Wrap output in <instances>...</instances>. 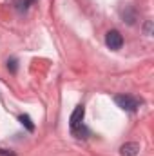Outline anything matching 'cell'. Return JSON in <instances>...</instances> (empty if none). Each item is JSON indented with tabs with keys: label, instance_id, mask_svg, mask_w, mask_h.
<instances>
[{
	"label": "cell",
	"instance_id": "obj_1",
	"mask_svg": "<svg viewBox=\"0 0 154 156\" xmlns=\"http://www.w3.org/2000/svg\"><path fill=\"white\" fill-rule=\"evenodd\" d=\"M114 100H116V104H118L123 111H131V113H134V111L140 107L138 100L132 98V96H129V94H118Z\"/></svg>",
	"mask_w": 154,
	"mask_h": 156
},
{
	"label": "cell",
	"instance_id": "obj_2",
	"mask_svg": "<svg viewBox=\"0 0 154 156\" xmlns=\"http://www.w3.org/2000/svg\"><path fill=\"white\" fill-rule=\"evenodd\" d=\"M105 44H107L111 49L118 51V49L123 45V37H121L118 31H109V33L105 35Z\"/></svg>",
	"mask_w": 154,
	"mask_h": 156
},
{
	"label": "cell",
	"instance_id": "obj_3",
	"mask_svg": "<svg viewBox=\"0 0 154 156\" xmlns=\"http://www.w3.org/2000/svg\"><path fill=\"white\" fill-rule=\"evenodd\" d=\"M83 115H85V107H83V105H76V109L73 111L71 120H69V125H71V129H76V127H80V125H82Z\"/></svg>",
	"mask_w": 154,
	"mask_h": 156
},
{
	"label": "cell",
	"instance_id": "obj_4",
	"mask_svg": "<svg viewBox=\"0 0 154 156\" xmlns=\"http://www.w3.org/2000/svg\"><path fill=\"white\" fill-rule=\"evenodd\" d=\"M138 151H140V145H138L136 142H129V144L121 145L120 154H121V156H136V154H138Z\"/></svg>",
	"mask_w": 154,
	"mask_h": 156
},
{
	"label": "cell",
	"instance_id": "obj_5",
	"mask_svg": "<svg viewBox=\"0 0 154 156\" xmlns=\"http://www.w3.org/2000/svg\"><path fill=\"white\" fill-rule=\"evenodd\" d=\"M20 123H22L29 133H33V131H35V123L31 122V118L27 116V115H22V116H20Z\"/></svg>",
	"mask_w": 154,
	"mask_h": 156
},
{
	"label": "cell",
	"instance_id": "obj_6",
	"mask_svg": "<svg viewBox=\"0 0 154 156\" xmlns=\"http://www.w3.org/2000/svg\"><path fill=\"white\" fill-rule=\"evenodd\" d=\"M16 64H18V62H16L15 58H11V60H7V69H9L11 73H16V67H18Z\"/></svg>",
	"mask_w": 154,
	"mask_h": 156
}]
</instances>
